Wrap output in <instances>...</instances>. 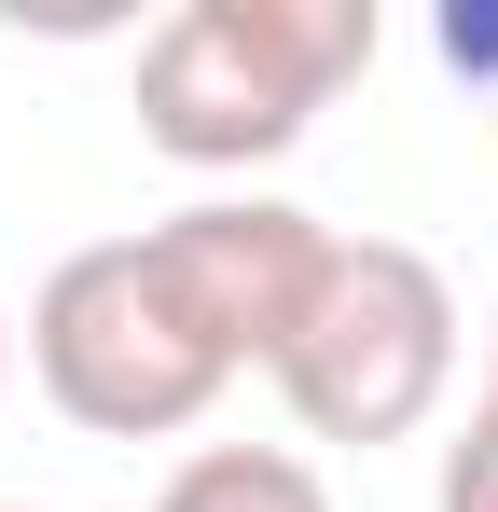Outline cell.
<instances>
[{
    "label": "cell",
    "instance_id": "6da1fadb",
    "mask_svg": "<svg viewBox=\"0 0 498 512\" xmlns=\"http://www.w3.org/2000/svg\"><path fill=\"white\" fill-rule=\"evenodd\" d=\"M374 70V0H180L139 42V139L166 167L249 180Z\"/></svg>",
    "mask_w": 498,
    "mask_h": 512
},
{
    "label": "cell",
    "instance_id": "7a4b0ae2",
    "mask_svg": "<svg viewBox=\"0 0 498 512\" xmlns=\"http://www.w3.org/2000/svg\"><path fill=\"white\" fill-rule=\"evenodd\" d=\"M28 374L97 443H180L236 388V360L208 346V319L166 291L153 236H97V250H70L28 291Z\"/></svg>",
    "mask_w": 498,
    "mask_h": 512
},
{
    "label": "cell",
    "instance_id": "3957f363",
    "mask_svg": "<svg viewBox=\"0 0 498 512\" xmlns=\"http://www.w3.org/2000/svg\"><path fill=\"white\" fill-rule=\"evenodd\" d=\"M277 402L305 443H415L457 402V291L402 236H332L319 305L277 346Z\"/></svg>",
    "mask_w": 498,
    "mask_h": 512
},
{
    "label": "cell",
    "instance_id": "277c9868",
    "mask_svg": "<svg viewBox=\"0 0 498 512\" xmlns=\"http://www.w3.org/2000/svg\"><path fill=\"white\" fill-rule=\"evenodd\" d=\"M139 236H153L166 291L208 319V346H222L236 374H277L291 319L319 305V277H332V222L291 208V194H194V208L139 222Z\"/></svg>",
    "mask_w": 498,
    "mask_h": 512
},
{
    "label": "cell",
    "instance_id": "5b68a950",
    "mask_svg": "<svg viewBox=\"0 0 498 512\" xmlns=\"http://www.w3.org/2000/svg\"><path fill=\"white\" fill-rule=\"evenodd\" d=\"M153 512H332V485L305 443H194L153 485Z\"/></svg>",
    "mask_w": 498,
    "mask_h": 512
},
{
    "label": "cell",
    "instance_id": "8992f818",
    "mask_svg": "<svg viewBox=\"0 0 498 512\" xmlns=\"http://www.w3.org/2000/svg\"><path fill=\"white\" fill-rule=\"evenodd\" d=\"M429 512H498V360H485V402H471V429L443 443V485H429Z\"/></svg>",
    "mask_w": 498,
    "mask_h": 512
},
{
    "label": "cell",
    "instance_id": "52a82bcc",
    "mask_svg": "<svg viewBox=\"0 0 498 512\" xmlns=\"http://www.w3.org/2000/svg\"><path fill=\"white\" fill-rule=\"evenodd\" d=\"M443 56L457 84H498V0H443Z\"/></svg>",
    "mask_w": 498,
    "mask_h": 512
},
{
    "label": "cell",
    "instance_id": "ba28073f",
    "mask_svg": "<svg viewBox=\"0 0 498 512\" xmlns=\"http://www.w3.org/2000/svg\"><path fill=\"white\" fill-rule=\"evenodd\" d=\"M0 402H14V305H0Z\"/></svg>",
    "mask_w": 498,
    "mask_h": 512
},
{
    "label": "cell",
    "instance_id": "9c48e42d",
    "mask_svg": "<svg viewBox=\"0 0 498 512\" xmlns=\"http://www.w3.org/2000/svg\"><path fill=\"white\" fill-rule=\"evenodd\" d=\"M0 512H42V499H0Z\"/></svg>",
    "mask_w": 498,
    "mask_h": 512
},
{
    "label": "cell",
    "instance_id": "30bf717a",
    "mask_svg": "<svg viewBox=\"0 0 498 512\" xmlns=\"http://www.w3.org/2000/svg\"><path fill=\"white\" fill-rule=\"evenodd\" d=\"M485 360H498V319H485Z\"/></svg>",
    "mask_w": 498,
    "mask_h": 512
}]
</instances>
